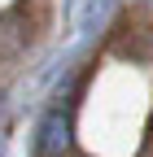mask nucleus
<instances>
[{
	"label": "nucleus",
	"mask_w": 153,
	"mask_h": 157,
	"mask_svg": "<svg viewBox=\"0 0 153 157\" xmlns=\"http://www.w3.org/2000/svg\"><path fill=\"white\" fill-rule=\"evenodd\" d=\"M26 35H31V26H26V13L22 9L0 13V61H9V57H18L26 48Z\"/></svg>",
	"instance_id": "obj_1"
},
{
	"label": "nucleus",
	"mask_w": 153,
	"mask_h": 157,
	"mask_svg": "<svg viewBox=\"0 0 153 157\" xmlns=\"http://www.w3.org/2000/svg\"><path fill=\"white\" fill-rule=\"evenodd\" d=\"M70 148V113L66 109H53L44 118V131H40V153L44 157H61Z\"/></svg>",
	"instance_id": "obj_2"
}]
</instances>
